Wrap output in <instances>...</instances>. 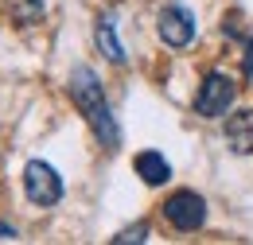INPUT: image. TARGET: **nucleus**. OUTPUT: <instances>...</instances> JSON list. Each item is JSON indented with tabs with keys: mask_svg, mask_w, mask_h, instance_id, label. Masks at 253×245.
Segmentation results:
<instances>
[{
	"mask_svg": "<svg viewBox=\"0 0 253 245\" xmlns=\"http://www.w3.org/2000/svg\"><path fill=\"white\" fill-rule=\"evenodd\" d=\"M132 167H136V175H140L148 187H160V183H168V179H171V167H168V160H164L160 152H152V148L136 156V160H132Z\"/></svg>",
	"mask_w": 253,
	"mask_h": 245,
	"instance_id": "0eeeda50",
	"label": "nucleus"
},
{
	"mask_svg": "<svg viewBox=\"0 0 253 245\" xmlns=\"http://www.w3.org/2000/svg\"><path fill=\"white\" fill-rule=\"evenodd\" d=\"M226 144H230V152L238 156H250L253 152V109H238L230 121H226Z\"/></svg>",
	"mask_w": 253,
	"mask_h": 245,
	"instance_id": "423d86ee",
	"label": "nucleus"
},
{
	"mask_svg": "<svg viewBox=\"0 0 253 245\" xmlns=\"http://www.w3.org/2000/svg\"><path fill=\"white\" fill-rule=\"evenodd\" d=\"M24 195L32 199L35 206H55V203L63 199L59 171H55L51 163H43V160H32V163L24 167Z\"/></svg>",
	"mask_w": 253,
	"mask_h": 245,
	"instance_id": "7ed1b4c3",
	"label": "nucleus"
},
{
	"mask_svg": "<svg viewBox=\"0 0 253 245\" xmlns=\"http://www.w3.org/2000/svg\"><path fill=\"white\" fill-rule=\"evenodd\" d=\"M234 93H238V86H234V78L230 74H207L203 78V86H199V93H195V113L199 117H222L230 105H234Z\"/></svg>",
	"mask_w": 253,
	"mask_h": 245,
	"instance_id": "f03ea898",
	"label": "nucleus"
},
{
	"mask_svg": "<svg viewBox=\"0 0 253 245\" xmlns=\"http://www.w3.org/2000/svg\"><path fill=\"white\" fill-rule=\"evenodd\" d=\"M8 16H12V24L28 28L43 16V0H8Z\"/></svg>",
	"mask_w": 253,
	"mask_h": 245,
	"instance_id": "1a4fd4ad",
	"label": "nucleus"
},
{
	"mask_svg": "<svg viewBox=\"0 0 253 245\" xmlns=\"http://www.w3.org/2000/svg\"><path fill=\"white\" fill-rule=\"evenodd\" d=\"M94 39H97V51H101L109 62H117V66L125 62V47H121V39H117V31H113V20H109V16H101V20H97Z\"/></svg>",
	"mask_w": 253,
	"mask_h": 245,
	"instance_id": "6e6552de",
	"label": "nucleus"
},
{
	"mask_svg": "<svg viewBox=\"0 0 253 245\" xmlns=\"http://www.w3.org/2000/svg\"><path fill=\"white\" fill-rule=\"evenodd\" d=\"M246 74H253V39L246 43Z\"/></svg>",
	"mask_w": 253,
	"mask_h": 245,
	"instance_id": "f8f14e48",
	"label": "nucleus"
},
{
	"mask_svg": "<svg viewBox=\"0 0 253 245\" xmlns=\"http://www.w3.org/2000/svg\"><path fill=\"white\" fill-rule=\"evenodd\" d=\"M12 238H16V230H12L8 222H0V242H12Z\"/></svg>",
	"mask_w": 253,
	"mask_h": 245,
	"instance_id": "9b49d317",
	"label": "nucleus"
},
{
	"mask_svg": "<svg viewBox=\"0 0 253 245\" xmlns=\"http://www.w3.org/2000/svg\"><path fill=\"white\" fill-rule=\"evenodd\" d=\"M156 31L168 47H187L195 39V16H191L183 4H168L156 20Z\"/></svg>",
	"mask_w": 253,
	"mask_h": 245,
	"instance_id": "39448f33",
	"label": "nucleus"
},
{
	"mask_svg": "<svg viewBox=\"0 0 253 245\" xmlns=\"http://www.w3.org/2000/svg\"><path fill=\"white\" fill-rule=\"evenodd\" d=\"M144 238H148V226L140 222V226H128V230H121L113 242H117V245H128V242H144Z\"/></svg>",
	"mask_w": 253,
	"mask_h": 245,
	"instance_id": "9d476101",
	"label": "nucleus"
},
{
	"mask_svg": "<svg viewBox=\"0 0 253 245\" xmlns=\"http://www.w3.org/2000/svg\"><path fill=\"white\" fill-rule=\"evenodd\" d=\"M70 97H74L78 113L90 121L94 136L101 140V148L113 152V148L121 144V128L113 121V109H109V101H105V90H101V82H97V74L90 66H74V70H70Z\"/></svg>",
	"mask_w": 253,
	"mask_h": 245,
	"instance_id": "f257e3e1",
	"label": "nucleus"
},
{
	"mask_svg": "<svg viewBox=\"0 0 253 245\" xmlns=\"http://www.w3.org/2000/svg\"><path fill=\"white\" fill-rule=\"evenodd\" d=\"M164 218L175 226V230H199L203 222H207V199L203 195H195V191H175L168 203H164Z\"/></svg>",
	"mask_w": 253,
	"mask_h": 245,
	"instance_id": "20e7f679",
	"label": "nucleus"
}]
</instances>
